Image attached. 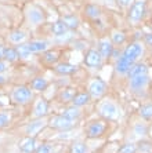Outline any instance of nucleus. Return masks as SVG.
Wrapping results in <instances>:
<instances>
[{
    "label": "nucleus",
    "instance_id": "33",
    "mask_svg": "<svg viewBox=\"0 0 152 153\" xmlns=\"http://www.w3.org/2000/svg\"><path fill=\"white\" fill-rule=\"evenodd\" d=\"M15 47H17L18 54H19V59H29V58L33 55V54L31 53V50H29V47H28V42L22 43V44L15 46Z\"/></svg>",
    "mask_w": 152,
    "mask_h": 153
},
{
    "label": "nucleus",
    "instance_id": "30",
    "mask_svg": "<svg viewBox=\"0 0 152 153\" xmlns=\"http://www.w3.org/2000/svg\"><path fill=\"white\" fill-rule=\"evenodd\" d=\"M148 130H149V126H147L142 121L134 123V126H133V134L136 137H138V138H144L145 135H148Z\"/></svg>",
    "mask_w": 152,
    "mask_h": 153
},
{
    "label": "nucleus",
    "instance_id": "42",
    "mask_svg": "<svg viewBox=\"0 0 152 153\" xmlns=\"http://www.w3.org/2000/svg\"><path fill=\"white\" fill-rule=\"evenodd\" d=\"M148 137L152 139V124L149 126V130H148Z\"/></svg>",
    "mask_w": 152,
    "mask_h": 153
},
{
    "label": "nucleus",
    "instance_id": "22",
    "mask_svg": "<svg viewBox=\"0 0 152 153\" xmlns=\"http://www.w3.org/2000/svg\"><path fill=\"white\" fill-rule=\"evenodd\" d=\"M90 101H91V97H90V94H88L87 91H76L73 100H72V105L83 108V106H86V105H88Z\"/></svg>",
    "mask_w": 152,
    "mask_h": 153
},
{
    "label": "nucleus",
    "instance_id": "4",
    "mask_svg": "<svg viewBox=\"0 0 152 153\" xmlns=\"http://www.w3.org/2000/svg\"><path fill=\"white\" fill-rule=\"evenodd\" d=\"M25 18L31 26H40L46 22V13L36 4H28L25 8Z\"/></svg>",
    "mask_w": 152,
    "mask_h": 153
},
{
    "label": "nucleus",
    "instance_id": "41",
    "mask_svg": "<svg viewBox=\"0 0 152 153\" xmlns=\"http://www.w3.org/2000/svg\"><path fill=\"white\" fill-rule=\"evenodd\" d=\"M7 82V77L4 73H0V84H4V83Z\"/></svg>",
    "mask_w": 152,
    "mask_h": 153
},
{
    "label": "nucleus",
    "instance_id": "7",
    "mask_svg": "<svg viewBox=\"0 0 152 153\" xmlns=\"http://www.w3.org/2000/svg\"><path fill=\"white\" fill-rule=\"evenodd\" d=\"M86 91L90 94L91 100H101V98L105 97L106 91H108V85H106V83L104 82L103 79L93 77L88 80Z\"/></svg>",
    "mask_w": 152,
    "mask_h": 153
},
{
    "label": "nucleus",
    "instance_id": "44",
    "mask_svg": "<svg viewBox=\"0 0 152 153\" xmlns=\"http://www.w3.org/2000/svg\"><path fill=\"white\" fill-rule=\"evenodd\" d=\"M151 53H152V48H151Z\"/></svg>",
    "mask_w": 152,
    "mask_h": 153
},
{
    "label": "nucleus",
    "instance_id": "27",
    "mask_svg": "<svg viewBox=\"0 0 152 153\" xmlns=\"http://www.w3.org/2000/svg\"><path fill=\"white\" fill-rule=\"evenodd\" d=\"M68 32H69V29H68V26L64 24L62 19H58V21H55L53 25H51V33H53L55 37L65 36V35H68Z\"/></svg>",
    "mask_w": 152,
    "mask_h": 153
},
{
    "label": "nucleus",
    "instance_id": "9",
    "mask_svg": "<svg viewBox=\"0 0 152 153\" xmlns=\"http://www.w3.org/2000/svg\"><path fill=\"white\" fill-rule=\"evenodd\" d=\"M76 126V121L69 120L62 114H54L51 117H49V127L57 130V131H69L72 128H75Z\"/></svg>",
    "mask_w": 152,
    "mask_h": 153
},
{
    "label": "nucleus",
    "instance_id": "43",
    "mask_svg": "<svg viewBox=\"0 0 152 153\" xmlns=\"http://www.w3.org/2000/svg\"><path fill=\"white\" fill-rule=\"evenodd\" d=\"M54 153H64V152H54Z\"/></svg>",
    "mask_w": 152,
    "mask_h": 153
},
{
    "label": "nucleus",
    "instance_id": "2",
    "mask_svg": "<svg viewBox=\"0 0 152 153\" xmlns=\"http://www.w3.org/2000/svg\"><path fill=\"white\" fill-rule=\"evenodd\" d=\"M35 91L28 85H15L10 93V100L15 105H28L35 100Z\"/></svg>",
    "mask_w": 152,
    "mask_h": 153
},
{
    "label": "nucleus",
    "instance_id": "39",
    "mask_svg": "<svg viewBox=\"0 0 152 153\" xmlns=\"http://www.w3.org/2000/svg\"><path fill=\"white\" fill-rule=\"evenodd\" d=\"M7 69H8V62L6 59H0V73H4Z\"/></svg>",
    "mask_w": 152,
    "mask_h": 153
},
{
    "label": "nucleus",
    "instance_id": "29",
    "mask_svg": "<svg viewBox=\"0 0 152 153\" xmlns=\"http://www.w3.org/2000/svg\"><path fill=\"white\" fill-rule=\"evenodd\" d=\"M68 153H88V148L85 141L78 139V141H73V142L71 143Z\"/></svg>",
    "mask_w": 152,
    "mask_h": 153
},
{
    "label": "nucleus",
    "instance_id": "26",
    "mask_svg": "<svg viewBox=\"0 0 152 153\" xmlns=\"http://www.w3.org/2000/svg\"><path fill=\"white\" fill-rule=\"evenodd\" d=\"M42 59L46 65H49V66H54L55 64H58V59H60V51L47 50L46 53H43Z\"/></svg>",
    "mask_w": 152,
    "mask_h": 153
},
{
    "label": "nucleus",
    "instance_id": "34",
    "mask_svg": "<svg viewBox=\"0 0 152 153\" xmlns=\"http://www.w3.org/2000/svg\"><path fill=\"white\" fill-rule=\"evenodd\" d=\"M116 153H137V143L134 142H124L118 148Z\"/></svg>",
    "mask_w": 152,
    "mask_h": 153
},
{
    "label": "nucleus",
    "instance_id": "40",
    "mask_svg": "<svg viewBox=\"0 0 152 153\" xmlns=\"http://www.w3.org/2000/svg\"><path fill=\"white\" fill-rule=\"evenodd\" d=\"M4 53H6V46L0 44V59H4Z\"/></svg>",
    "mask_w": 152,
    "mask_h": 153
},
{
    "label": "nucleus",
    "instance_id": "32",
    "mask_svg": "<svg viewBox=\"0 0 152 153\" xmlns=\"http://www.w3.org/2000/svg\"><path fill=\"white\" fill-rule=\"evenodd\" d=\"M4 59L7 61L8 64L17 62L19 59V54H18L17 47H6V53H4Z\"/></svg>",
    "mask_w": 152,
    "mask_h": 153
},
{
    "label": "nucleus",
    "instance_id": "3",
    "mask_svg": "<svg viewBox=\"0 0 152 153\" xmlns=\"http://www.w3.org/2000/svg\"><path fill=\"white\" fill-rule=\"evenodd\" d=\"M147 13V0H134L133 4L129 7L127 19L131 25H138L144 19Z\"/></svg>",
    "mask_w": 152,
    "mask_h": 153
},
{
    "label": "nucleus",
    "instance_id": "36",
    "mask_svg": "<svg viewBox=\"0 0 152 153\" xmlns=\"http://www.w3.org/2000/svg\"><path fill=\"white\" fill-rule=\"evenodd\" d=\"M55 152V146L51 142H43L37 146L35 153H54Z\"/></svg>",
    "mask_w": 152,
    "mask_h": 153
},
{
    "label": "nucleus",
    "instance_id": "11",
    "mask_svg": "<svg viewBox=\"0 0 152 153\" xmlns=\"http://www.w3.org/2000/svg\"><path fill=\"white\" fill-rule=\"evenodd\" d=\"M49 114V101L43 97H36L33 100L32 106V117L33 119H42L47 117Z\"/></svg>",
    "mask_w": 152,
    "mask_h": 153
},
{
    "label": "nucleus",
    "instance_id": "24",
    "mask_svg": "<svg viewBox=\"0 0 152 153\" xmlns=\"http://www.w3.org/2000/svg\"><path fill=\"white\" fill-rule=\"evenodd\" d=\"M109 39L111 42L113 43V46H123L126 40H127V36L123 30H119V29H112L111 30V35H109Z\"/></svg>",
    "mask_w": 152,
    "mask_h": 153
},
{
    "label": "nucleus",
    "instance_id": "14",
    "mask_svg": "<svg viewBox=\"0 0 152 153\" xmlns=\"http://www.w3.org/2000/svg\"><path fill=\"white\" fill-rule=\"evenodd\" d=\"M37 146H39V143H37L36 137L25 135L24 138L18 142V149H19L21 153H35L36 149H37Z\"/></svg>",
    "mask_w": 152,
    "mask_h": 153
},
{
    "label": "nucleus",
    "instance_id": "13",
    "mask_svg": "<svg viewBox=\"0 0 152 153\" xmlns=\"http://www.w3.org/2000/svg\"><path fill=\"white\" fill-rule=\"evenodd\" d=\"M85 65L86 66H88V68H98V66H101L104 62L103 57H101V54L98 53V50L97 48H90V50L86 53L85 55Z\"/></svg>",
    "mask_w": 152,
    "mask_h": 153
},
{
    "label": "nucleus",
    "instance_id": "16",
    "mask_svg": "<svg viewBox=\"0 0 152 153\" xmlns=\"http://www.w3.org/2000/svg\"><path fill=\"white\" fill-rule=\"evenodd\" d=\"M53 71L60 76H69L78 71V66L71 62H58L53 66Z\"/></svg>",
    "mask_w": 152,
    "mask_h": 153
},
{
    "label": "nucleus",
    "instance_id": "28",
    "mask_svg": "<svg viewBox=\"0 0 152 153\" xmlns=\"http://www.w3.org/2000/svg\"><path fill=\"white\" fill-rule=\"evenodd\" d=\"M61 19L64 21V24L68 26V29H69V30H76V29L80 26V19H79L78 15H75V14L64 15Z\"/></svg>",
    "mask_w": 152,
    "mask_h": 153
},
{
    "label": "nucleus",
    "instance_id": "12",
    "mask_svg": "<svg viewBox=\"0 0 152 153\" xmlns=\"http://www.w3.org/2000/svg\"><path fill=\"white\" fill-rule=\"evenodd\" d=\"M97 50H98V53L101 54V57H103L104 61H108L111 57H112L115 46H113V43L111 42V39L108 36H104V37H101V39L98 40Z\"/></svg>",
    "mask_w": 152,
    "mask_h": 153
},
{
    "label": "nucleus",
    "instance_id": "18",
    "mask_svg": "<svg viewBox=\"0 0 152 153\" xmlns=\"http://www.w3.org/2000/svg\"><path fill=\"white\" fill-rule=\"evenodd\" d=\"M7 40H8V43L14 44V46H19L22 43H26L28 33L25 32V30H22V29H14V30H11L8 33Z\"/></svg>",
    "mask_w": 152,
    "mask_h": 153
},
{
    "label": "nucleus",
    "instance_id": "6",
    "mask_svg": "<svg viewBox=\"0 0 152 153\" xmlns=\"http://www.w3.org/2000/svg\"><path fill=\"white\" fill-rule=\"evenodd\" d=\"M145 54V46L141 42H133L129 46L124 47V50L122 51V57L126 58L127 61L136 64L144 57Z\"/></svg>",
    "mask_w": 152,
    "mask_h": 153
},
{
    "label": "nucleus",
    "instance_id": "5",
    "mask_svg": "<svg viewBox=\"0 0 152 153\" xmlns=\"http://www.w3.org/2000/svg\"><path fill=\"white\" fill-rule=\"evenodd\" d=\"M108 130V121L104 119H98V120H91L86 126L85 128V135L87 139H97L101 138Z\"/></svg>",
    "mask_w": 152,
    "mask_h": 153
},
{
    "label": "nucleus",
    "instance_id": "20",
    "mask_svg": "<svg viewBox=\"0 0 152 153\" xmlns=\"http://www.w3.org/2000/svg\"><path fill=\"white\" fill-rule=\"evenodd\" d=\"M31 88L35 91V93H43L46 91L47 87H49V80L43 76H35V77L31 80Z\"/></svg>",
    "mask_w": 152,
    "mask_h": 153
},
{
    "label": "nucleus",
    "instance_id": "25",
    "mask_svg": "<svg viewBox=\"0 0 152 153\" xmlns=\"http://www.w3.org/2000/svg\"><path fill=\"white\" fill-rule=\"evenodd\" d=\"M103 14V11H101V7L97 6L94 3H88L86 4L85 7V15L88 18V19H98Z\"/></svg>",
    "mask_w": 152,
    "mask_h": 153
},
{
    "label": "nucleus",
    "instance_id": "37",
    "mask_svg": "<svg viewBox=\"0 0 152 153\" xmlns=\"http://www.w3.org/2000/svg\"><path fill=\"white\" fill-rule=\"evenodd\" d=\"M116 1V4L119 6V7H122V8H129L133 4V1L134 0H115Z\"/></svg>",
    "mask_w": 152,
    "mask_h": 153
},
{
    "label": "nucleus",
    "instance_id": "15",
    "mask_svg": "<svg viewBox=\"0 0 152 153\" xmlns=\"http://www.w3.org/2000/svg\"><path fill=\"white\" fill-rule=\"evenodd\" d=\"M28 47L32 54H43L51 47V42L47 39H35L28 42Z\"/></svg>",
    "mask_w": 152,
    "mask_h": 153
},
{
    "label": "nucleus",
    "instance_id": "21",
    "mask_svg": "<svg viewBox=\"0 0 152 153\" xmlns=\"http://www.w3.org/2000/svg\"><path fill=\"white\" fill-rule=\"evenodd\" d=\"M75 94H76V90L73 87H65L58 93L57 95V100L60 101L61 103L64 105H68V103H72V100H73Z\"/></svg>",
    "mask_w": 152,
    "mask_h": 153
},
{
    "label": "nucleus",
    "instance_id": "31",
    "mask_svg": "<svg viewBox=\"0 0 152 153\" xmlns=\"http://www.w3.org/2000/svg\"><path fill=\"white\" fill-rule=\"evenodd\" d=\"M138 116L145 121H152V103H144L138 109Z\"/></svg>",
    "mask_w": 152,
    "mask_h": 153
},
{
    "label": "nucleus",
    "instance_id": "35",
    "mask_svg": "<svg viewBox=\"0 0 152 153\" xmlns=\"http://www.w3.org/2000/svg\"><path fill=\"white\" fill-rule=\"evenodd\" d=\"M11 120H13V116H11L10 112L7 111H0V130L1 128H6L10 126Z\"/></svg>",
    "mask_w": 152,
    "mask_h": 153
},
{
    "label": "nucleus",
    "instance_id": "19",
    "mask_svg": "<svg viewBox=\"0 0 152 153\" xmlns=\"http://www.w3.org/2000/svg\"><path fill=\"white\" fill-rule=\"evenodd\" d=\"M62 116H65L67 119L69 120H73V121H78L79 119L82 117V108L79 106H75V105H69V106H65L61 112Z\"/></svg>",
    "mask_w": 152,
    "mask_h": 153
},
{
    "label": "nucleus",
    "instance_id": "8",
    "mask_svg": "<svg viewBox=\"0 0 152 153\" xmlns=\"http://www.w3.org/2000/svg\"><path fill=\"white\" fill-rule=\"evenodd\" d=\"M149 85V75H141V76H136V77L129 79V90L134 95H145L147 88Z\"/></svg>",
    "mask_w": 152,
    "mask_h": 153
},
{
    "label": "nucleus",
    "instance_id": "23",
    "mask_svg": "<svg viewBox=\"0 0 152 153\" xmlns=\"http://www.w3.org/2000/svg\"><path fill=\"white\" fill-rule=\"evenodd\" d=\"M147 73H148V66H147V64L138 61V62H136L130 68V71H129V73H127V77L131 79V77H136V76L147 75Z\"/></svg>",
    "mask_w": 152,
    "mask_h": 153
},
{
    "label": "nucleus",
    "instance_id": "45",
    "mask_svg": "<svg viewBox=\"0 0 152 153\" xmlns=\"http://www.w3.org/2000/svg\"><path fill=\"white\" fill-rule=\"evenodd\" d=\"M151 153H152V152H151Z\"/></svg>",
    "mask_w": 152,
    "mask_h": 153
},
{
    "label": "nucleus",
    "instance_id": "1",
    "mask_svg": "<svg viewBox=\"0 0 152 153\" xmlns=\"http://www.w3.org/2000/svg\"><path fill=\"white\" fill-rule=\"evenodd\" d=\"M97 112L100 117L106 121H116L120 117V108L112 98H101L97 105Z\"/></svg>",
    "mask_w": 152,
    "mask_h": 153
},
{
    "label": "nucleus",
    "instance_id": "10",
    "mask_svg": "<svg viewBox=\"0 0 152 153\" xmlns=\"http://www.w3.org/2000/svg\"><path fill=\"white\" fill-rule=\"evenodd\" d=\"M46 127H49V119L47 117L33 119L25 126L24 134L28 137H37Z\"/></svg>",
    "mask_w": 152,
    "mask_h": 153
},
{
    "label": "nucleus",
    "instance_id": "17",
    "mask_svg": "<svg viewBox=\"0 0 152 153\" xmlns=\"http://www.w3.org/2000/svg\"><path fill=\"white\" fill-rule=\"evenodd\" d=\"M133 65H134L133 62H130V61H127L126 58H123L122 54H120V57L115 61V73L119 76H127L129 71H130V68Z\"/></svg>",
    "mask_w": 152,
    "mask_h": 153
},
{
    "label": "nucleus",
    "instance_id": "38",
    "mask_svg": "<svg viewBox=\"0 0 152 153\" xmlns=\"http://www.w3.org/2000/svg\"><path fill=\"white\" fill-rule=\"evenodd\" d=\"M144 46L149 47V48H152V32L147 33V35H144Z\"/></svg>",
    "mask_w": 152,
    "mask_h": 153
}]
</instances>
